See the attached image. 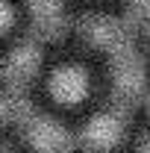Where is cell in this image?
Masks as SVG:
<instances>
[{
  "label": "cell",
  "instance_id": "obj_1",
  "mask_svg": "<svg viewBox=\"0 0 150 153\" xmlns=\"http://www.w3.org/2000/svg\"><path fill=\"white\" fill-rule=\"evenodd\" d=\"M109 56H112V74H115V106L130 109L144 94V85H147L144 62L138 56V50L132 47V38L109 47Z\"/></svg>",
  "mask_w": 150,
  "mask_h": 153
},
{
  "label": "cell",
  "instance_id": "obj_2",
  "mask_svg": "<svg viewBox=\"0 0 150 153\" xmlns=\"http://www.w3.org/2000/svg\"><path fill=\"white\" fill-rule=\"evenodd\" d=\"M18 127H21V135L27 138V144L36 147L38 153H68L71 150V135L62 130V124L36 112V109H30L18 121Z\"/></svg>",
  "mask_w": 150,
  "mask_h": 153
},
{
  "label": "cell",
  "instance_id": "obj_3",
  "mask_svg": "<svg viewBox=\"0 0 150 153\" xmlns=\"http://www.w3.org/2000/svg\"><path fill=\"white\" fill-rule=\"evenodd\" d=\"M124 115H127V109H121V106H109V109L97 112L82 130V144L94 153L112 150L124 138Z\"/></svg>",
  "mask_w": 150,
  "mask_h": 153
},
{
  "label": "cell",
  "instance_id": "obj_4",
  "mask_svg": "<svg viewBox=\"0 0 150 153\" xmlns=\"http://www.w3.org/2000/svg\"><path fill=\"white\" fill-rule=\"evenodd\" d=\"M38 62H41V53H38V47L33 41L18 44V47L6 56V62H3V76H6V82L21 91V88L30 82V76L36 74Z\"/></svg>",
  "mask_w": 150,
  "mask_h": 153
},
{
  "label": "cell",
  "instance_id": "obj_5",
  "mask_svg": "<svg viewBox=\"0 0 150 153\" xmlns=\"http://www.w3.org/2000/svg\"><path fill=\"white\" fill-rule=\"evenodd\" d=\"M82 36L88 38L94 47H103V50H109V47H115V44L132 38L130 30H127L121 21L106 18V15H88V18L82 21Z\"/></svg>",
  "mask_w": 150,
  "mask_h": 153
},
{
  "label": "cell",
  "instance_id": "obj_6",
  "mask_svg": "<svg viewBox=\"0 0 150 153\" xmlns=\"http://www.w3.org/2000/svg\"><path fill=\"white\" fill-rule=\"evenodd\" d=\"M50 91L59 103H79L88 91V76L79 68H59L50 76Z\"/></svg>",
  "mask_w": 150,
  "mask_h": 153
},
{
  "label": "cell",
  "instance_id": "obj_7",
  "mask_svg": "<svg viewBox=\"0 0 150 153\" xmlns=\"http://www.w3.org/2000/svg\"><path fill=\"white\" fill-rule=\"evenodd\" d=\"M33 12H36V24L41 30V36L56 38L65 27V18H62V0H30Z\"/></svg>",
  "mask_w": 150,
  "mask_h": 153
},
{
  "label": "cell",
  "instance_id": "obj_8",
  "mask_svg": "<svg viewBox=\"0 0 150 153\" xmlns=\"http://www.w3.org/2000/svg\"><path fill=\"white\" fill-rule=\"evenodd\" d=\"M30 109H33V106H30V100L21 94L18 88H9L6 94L0 97V127H3L6 121H15V124H18Z\"/></svg>",
  "mask_w": 150,
  "mask_h": 153
},
{
  "label": "cell",
  "instance_id": "obj_9",
  "mask_svg": "<svg viewBox=\"0 0 150 153\" xmlns=\"http://www.w3.org/2000/svg\"><path fill=\"white\" fill-rule=\"evenodd\" d=\"M130 15L135 24L150 27V0H130Z\"/></svg>",
  "mask_w": 150,
  "mask_h": 153
},
{
  "label": "cell",
  "instance_id": "obj_10",
  "mask_svg": "<svg viewBox=\"0 0 150 153\" xmlns=\"http://www.w3.org/2000/svg\"><path fill=\"white\" fill-rule=\"evenodd\" d=\"M15 21V15H12V6L6 3V0H0V33L3 30H9V24Z\"/></svg>",
  "mask_w": 150,
  "mask_h": 153
},
{
  "label": "cell",
  "instance_id": "obj_11",
  "mask_svg": "<svg viewBox=\"0 0 150 153\" xmlns=\"http://www.w3.org/2000/svg\"><path fill=\"white\" fill-rule=\"evenodd\" d=\"M135 153H150V135L147 138H141V144H138V150Z\"/></svg>",
  "mask_w": 150,
  "mask_h": 153
},
{
  "label": "cell",
  "instance_id": "obj_12",
  "mask_svg": "<svg viewBox=\"0 0 150 153\" xmlns=\"http://www.w3.org/2000/svg\"><path fill=\"white\" fill-rule=\"evenodd\" d=\"M0 153H12V150H6V147H0Z\"/></svg>",
  "mask_w": 150,
  "mask_h": 153
}]
</instances>
